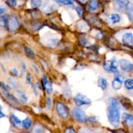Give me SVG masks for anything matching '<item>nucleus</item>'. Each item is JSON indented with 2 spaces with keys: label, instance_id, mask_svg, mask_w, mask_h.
Returning <instances> with one entry per match:
<instances>
[{
  "label": "nucleus",
  "instance_id": "obj_17",
  "mask_svg": "<svg viewBox=\"0 0 133 133\" xmlns=\"http://www.w3.org/2000/svg\"><path fill=\"white\" fill-rule=\"evenodd\" d=\"M127 15L130 21H133V3H129L126 8Z\"/></svg>",
  "mask_w": 133,
  "mask_h": 133
},
{
  "label": "nucleus",
  "instance_id": "obj_5",
  "mask_svg": "<svg viewBox=\"0 0 133 133\" xmlns=\"http://www.w3.org/2000/svg\"><path fill=\"white\" fill-rule=\"evenodd\" d=\"M74 101L77 107L89 105L91 104V101L89 98L82 93H78L74 97Z\"/></svg>",
  "mask_w": 133,
  "mask_h": 133
},
{
  "label": "nucleus",
  "instance_id": "obj_9",
  "mask_svg": "<svg viewBox=\"0 0 133 133\" xmlns=\"http://www.w3.org/2000/svg\"><path fill=\"white\" fill-rule=\"evenodd\" d=\"M122 119L123 121L125 122V125L128 127H131L133 126V116L125 112V113L122 114Z\"/></svg>",
  "mask_w": 133,
  "mask_h": 133
},
{
  "label": "nucleus",
  "instance_id": "obj_34",
  "mask_svg": "<svg viewBox=\"0 0 133 133\" xmlns=\"http://www.w3.org/2000/svg\"><path fill=\"white\" fill-rule=\"evenodd\" d=\"M52 99H51V98H50V97H48V98H46V105L48 110L52 109Z\"/></svg>",
  "mask_w": 133,
  "mask_h": 133
},
{
  "label": "nucleus",
  "instance_id": "obj_42",
  "mask_svg": "<svg viewBox=\"0 0 133 133\" xmlns=\"http://www.w3.org/2000/svg\"><path fill=\"white\" fill-rule=\"evenodd\" d=\"M36 85H33V92H34V93H35V95L36 96H37L38 93H37V89H36Z\"/></svg>",
  "mask_w": 133,
  "mask_h": 133
},
{
  "label": "nucleus",
  "instance_id": "obj_8",
  "mask_svg": "<svg viewBox=\"0 0 133 133\" xmlns=\"http://www.w3.org/2000/svg\"><path fill=\"white\" fill-rule=\"evenodd\" d=\"M19 22L18 19L15 16H11L9 18L7 22V26L9 29L11 31H15L19 27Z\"/></svg>",
  "mask_w": 133,
  "mask_h": 133
},
{
  "label": "nucleus",
  "instance_id": "obj_40",
  "mask_svg": "<svg viewBox=\"0 0 133 133\" xmlns=\"http://www.w3.org/2000/svg\"><path fill=\"white\" fill-rule=\"evenodd\" d=\"M32 67H33V70H34V71H35L37 74H39V69H38L37 66H35V65H32Z\"/></svg>",
  "mask_w": 133,
  "mask_h": 133
},
{
  "label": "nucleus",
  "instance_id": "obj_43",
  "mask_svg": "<svg viewBox=\"0 0 133 133\" xmlns=\"http://www.w3.org/2000/svg\"><path fill=\"white\" fill-rule=\"evenodd\" d=\"M5 12V9L0 6V15H2Z\"/></svg>",
  "mask_w": 133,
  "mask_h": 133
},
{
  "label": "nucleus",
  "instance_id": "obj_38",
  "mask_svg": "<svg viewBox=\"0 0 133 133\" xmlns=\"http://www.w3.org/2000/svg\"><path fill=\"white\" fill-rule=\"evenodd\" d=\"M25 69H26V66H25V63H22V73L21 75H20V76H22L23 75H24V72L25 71Z\"/></svg>",
  "mask_w": 133,
  "mask_h": 133
},
{
  "label": "nucleus",
  "instance_id": "obj_14",
  "mask_svg": "<svg viewBox=\"0 0 133 133\" xmlns=\"http://www.w3.org/2000/svg\"><path fill=\"white\" fill-rule=\"evenodd\" d=\"M123 85V81L119 77H116L112 82V88L116 90H119L121 88Z\"/></svg>",
  "mask_w": 133,
  "mask_h": 133
},
{
  "label": "nucleus",
  "instance_id": "obj_39",
  "mask_svg": "<svg viewBox=\"0 0 133 133\" xmlns=\"http://www.w3.org/2000/svg\"><path fill=\"white\" fill-rule=\"evenodd\" d=\"M98 117H95V116H93V117H91L89 119V121H91V122H94V121H98Z\"/></svg>",
  "mask_w": 133,
  "mask_h": 133
},
{
  "label": "nucleus",
  "instance_id": "obj_27",
  "mask_svg": "<svg viewBox=\"0 0 133 133\" xmlns=\"http://www.w3.org/2000/svg\"><path fill=\"white\" fill-rule=\"evenodd\" d=\"M7 22L8 20L6 19L5 16H0V27L5 28L7 25Z\"/></svg>",
  "mask_w": 133,
  "mask_h": 133
},
{
  "label": "nucleus",
  "instance_id": "obj_16",
  "mask_svg": "<svg viewBox=\"0 0 133 133\" xmlns=\"http://www.w3.org/2000/svg\"><path fill=\"white\" fill-rule=\"evenodd\" d=\"M97 85L98 88H100L102 90L104 91L108 87V82L107 80L103 77H99L97 80Z\"/></svg>",
  "mask_w": 133,
  "mask_h": 133
},
{
  "label": "nucleus",
  "instance_id": "obj_25",
  "mask_svg": "<svg viewBox=\"0 0 133 133\" xmlns=\"http://www.w3.org/2000/svg\"><path fill=\"white\" fill-rule=\"evenodd\" d=\"M16 93H17L18 97H20V99H21L24 103H27V101H28V98H27L26 95H25V93H24V92L20 90H18L17 91H16Z\"/></svg>",
  "mask_w": 133,
  "mask_h": 133
},
{
  "label": "nucleus",
  "instance_id": "obj_3",
  "mask_svg": "<svg viewBox=\"0 0 133 133\" xmlns=\"http://www.w3.org/2000/svg\"><path fill=\"white\" fill-rule=\"evenodd\" d=\"M103 68L110 73H116L117 72V68H118V63L117 62L115 59H112L111 60L104 61L103 64Z\"/></svg>",
  "mask_w": 133,
  "mask_h": 133
},
{
  "label": "nucleus",
  "instance_id": "obj_12",
  "mask_svg": "<svg viewBox=\"0 0 133 133\" xmlns=\"http://www.w3.org/2000/svg\"><path fill=\"white\" fill-rule=\"evenodd\" d=\"M54 8V5L53 2H51L50 0H47L43 6V11L44 13L48 14L53 11Z\"/></svg>",
  "mask_w": 133,
  "mask_h": 133
},
{
  "label": "nucleus",
  "instance_id": "obj_46",
  "mask_svg": "<svg viewBox=\"0 0 133 133\" xmlns=\"http://www.w3.org/2000/svg\"><path fill=\"white\" fill-rule=\"evenodd\" d=\"M132 43H133V42H132Z\"/></svg>",
  "mask_w": 133,
  "mask_h": 133
},
{
  "label": "nucleus",
  "instance_id": "obj_31",
  "mask_svg": "<svg viewBox=\"0 0 133 133\" xmlns=\"http://www.w3.org/2000/svg\"><path fill=\"white\" fill-rule=\"evenodd\" d=\"M9 84L11 85V86L14 88H17L18 87V83L12 78H10L9 80Z\"/></svg>",
  "mask_w": 133,
  "mask_h": 133
},
{
  "label": "nucleus",
  "instance_id": "obj_23",
  "mask_svg": "<svg viewBox=\"0 0 133 133\" xmlns=\"http://www.w3.org/2000/svg\"><path fill=\"white\" fill-rule=\"evenodd\" d=\"M24 52H25V55H26L29 58L33 59L35 57V53L33 52V51L32 50L31 48H28V47H25V48H24Z\"/></svg>",
  "mask_w": 133,
  "mask_h": 133
},
{
  "label": "nucleus",
  "instance_id": "obj_32",
  "mask_svg": "<svg viewBox=\"0 0 133 133\" xmlns=\"http://www.w3.org/2000/svg\"><path fill=\"white\" fill-rule=\"evenodd\" d=\"M79 43H80V44H81V45L82 46L85 45L87 43L86 38H85L84 36L80 37H79Z\"/></svg>",
  "mask_w": 133,
  "mask_h": 133
},
{
  "label": "nucleus",
  "instance_id": "obj_44",
  "mask_svg": "<svg viewBox=\"0 0 133 133\" xmlns=\"http://www.w3.org/2000/svg\"><path fill=\"white\" fill-rule=\"evenodd\" d=\"M5 116V115L2 112V111L0 110V118H2V117H4Z\"/></svg>",
  "mask_w": 133,
  "mask_h": 133
},
{
  "label": "nucleus",
  "instance_id": "obj_1",
  "mask_svg": "<svg viewBox=\"0 0 133 133\" xmlns=\"http://www.w3.org/2000/svg\"><path fill=\"white\" fill-rule=\"evenodd\" d=\"M108 121L114 127H117L120 122V105L115 98H110L108 101L107 110Z\"/></svg>",
  "mask_w": 133,
  "mask_h": 133
},
{
  "label": "nucleus",
  "instance_id": "obj_29",
  "mask_svg": "<svg viewBox=\"0 0 133 133\" xmlns=\"http://www.w3.org/2000/svg\"><path fill=\"white\" fill-rule=\"evenodd\" d=\"M75 9H76V12H77L78 15L80 17H82L83 16V14H84V10L80 6H76L75 7Z\"/></svg>",
  "mask_w": 133,
  "mask_h": 133
},
{
  "label": "nucleus",
  "instance_id": "obj_19",
  "mask_svg": "<svg viewBox=\"0 0 133 133\" xmlns=\"http://www.w3.org/2000/svg\"><path fill=\"white\" fill-rule=\"evenodd\" d=\"M31 125L32 121L31 119H29V117H26L25 119H24L22 121V127L23 129H26V130L29 129L31 127Z\"/></svg>",
  "mask_w": 133,
  "mask_h": 133
},
{
  "label": "nucleus",
  "instance_id": "obj_7",
  "mask_svg": "<svg viewBox=\"0 0 133 133\" xmlns=\"http://www.w3.org/2000/svg\"><path fill=\"white\" fill-rule=\"evenodd\" d=\"M129 3L128 0H114L113 7L116 11L123 12L126 10Z\"/></svg>",
  "mask_w": 133,
  "mask_h": 133
},
{
  "label": "nucleus",
  "instance_id": "obj_15",
  "mask_svg": "<svg viewBox=\"0 0 133 133\" xmlns=\"http://www.w3.org/2000/svg\"><path fill=\"white\" fill-rule=\"evenodd\" d=\"M10 121H11V124L13 125V127L16 128H19L22 125V121H20V119L14 114L11 115V116H10Z\"/></svg>",
  "mask_w": 133,
  "mask_h": 133
},
{
  "label": "nucleus",
  "instance_id": "obj_30",
  "mask_svg": "<svg viewBox=\"0 0 133 133\" xmlns=\"http://www.w3.org/2000/svg\"><path fill=\"white\" fill-rule=\"evenodd\" d=\"M0 86L2 87V89L6 92H9L10 91V90H11V88H9V86L6 85V84H5L4 82H0Z\"/></svg>",
  "mask_w": 133,
  "mask_h": 133
},
{
  "label": "nucleus",
  "instance_id": "obj_28",
  "mask_svg": "<svg viewBox=\"0 0 133 133\" xmlns=\"http://www.w3.org/2000/svg\"><path fill=\"white\" fill-rule=\"evenodd\" d=\"M6 3L11 7H15L17 5V0H6Z\"/></svg>",
  "mask_w": 133,
  "mask_h": 133
},
{
  "label": "nucleus",
  "instance_id": "obj_10",
  "mask_svg": "<svg viewBox=\"0 0 133 133\" xmlns=\"http://www.w3.org/2000/svg\"><path fill=\"white\" fill-rule=\"evenodd\" d=\"M43 86H44V89L46 91L48 95H50L52 92V82L48 80V79L47 78V77L46 76H44L43 78Z\"/></svg>",
  "mask_w": 133,
  "mask_h": 133
},
{
  "label": "nucleus",
  "instance_id": "obj_2",
  "mask_svg": "<svg viewBox=\"0 0 133 133\" xmlns=\"http://www.w3.org/2000/svg\"><path fill=\"white\" fill-rule=\"evenodd\" d=\"M72 115L74 119L80 123H84L88 121V117L85 112L78 107H75L72 109Z\"/></svg>",
  "mask_w": 133,
  "mask_h": 133
},
{
  "label": "nucleus",
  "instance_id": "obj_26",
  "mask_svg": "<svg viewBox=\"0 0 133 133\" xmlns=\"http://www.w3.org/2000/svg\"><path fill=\"white\" fill-rule=\"evenodd\" d=\"M6 95H7V99H8L11 103H13V104H20L18 101V100L16 99L13 95H9V94H7Z\"/></svg>",
  "mask_w": 133,
  "mask_h": 133
},
{
  "label": "nucleus",
  "instance_id": "obj_33",
  "mask_svg": "<svg viewBox=\"0 0 133 133\" xmlns=\"http://www.w3.org/2000/svg\"><path fill=\"white\" fill-rule=\"evenodd\" d=\"M33 133H44V130L40 127L37 126L33 129Z\"/></svg>",
  "mask_w": 133,
  "mask_h": 133
},
{
  "label": "nucleus",
  "instance_id": "obj_41",
  "mask_svg": "<svg viewBox=\"0 0 133 133\" xmlns=\"http://www.w3.org/2000/svg\"><path fill=\"white\" fill-rule=\"evenodd\" d=\"M78 3H81V4H85L88 2V0H76Z\"/></svg>",
  "mask_w": 133,
  "mask_h": 133
},
{
  "label": "nucleus",
  "instance_id": "obj_37",
  "mask_svg": "<svg viewBox=\"0 0 133 133\" xmlns=\"http://www.w3.org/2000/svg\"><path fill=\"white\" fill-rule=\"evenodd\" d=\"M11 73L12 74V76H16L18 75V71L16 69L14 68V69H11Z\"/></svg>",
  "mask_w": 133,
  "mask_h": 133
},
{
  "label": "nucleus",
  "instance_id": "obj_20",
  "mask_svg": "<svg viewBox=\"0 0 133 133\" xmlns=\"http://www.w3.org/2000/svg\"><path fill=\"white\" fill-rule=\"evenodd\" d=\"M54 2L60 6L64 5H72V0H54Z\"/></svg>",
  "mask_w": 133,
  "mask_h": 133
},
{
  "label": "nucleus",
  "instance_id": "obj_13",
  "mask_svg": "<svg viewBox=\"0 0 133 133\" xmlns=\"http://www.w3.org/2000/svg\"><path fill=\"white\" fill-rule=\"evenodd\" d=\"M122 42L124 44H129L133 42V34L130 32L124 33L122 37Z\"/></svg>",
  "mask_w": 133,
  "mask_h": 133
},
{
  "label": "nucleus",
  "instance_id": "obj_45",
  "mask_svg": "<svg viewBox=\"0 0 133 133\" xmlns=\"http://www.w3.org/2000/svg\"><path fill=\"white\" fill-rule=\"evenodd\" d=\"M2 105L0 104V110H2Z\"/></svg>",
  "mask_w": 133,
  "mask_h": 133
},
{
  "label": "nucleus",
  "instance_id": "obj_18",
  "mask_svg": "<svg viewBox=\"0 0 133 133\" xmlns=\"http://www.w3.org/2000/svg\"><path fill=\"white\" fill-rule=\"evenodd\" d=\"M88 9L91 11H95L98 9L97 0H90L88 3Z\"/></svg>",
  "mask_w": 133,
  "mask_h": 133
},
{
  "label": "nucleus",
  "instance_id": "obj_21",
  "mask_svg": "<svg viewBox=\"0 0 133 133\" xmlns=\"http://www.w3.org/2000/svg\"><path fill=\"white\" fill-rule=\"evenodd\" d=\"M59 43V40L56 38H52L47 41L46 45L50 48H54Z\"/></svg>",
  "mask_w": 133,
  "mask_h": 133
},
{
  "label": "nucleus",
  "instance_id": "obj_35",
  "mask_svg": "<svg viewBox=\"0 0 133 133\" xmlns=\"http://www.w3.org/2000/svg\"><path fill=\"white\" fill-rule=\"evenodd\" d=\"M31 83V74L28 73L26 76V84H30Z\"/></svg>",
  "mask_w": 133,
  "mask_h": 133
},
{
  "label": "nucleus",
  "instance_id": "obj_4",
  "mask_svg": "<svg viewBox=\"0 0 133 133\" xmlns=\"http://www.w3.org/2000/svg\"><path fill=\"white\" fill-rule=\"evenodd\" d=\"M56 110L57 114L61 118L66 119L69 115V110L68 107L61 102H57L56 105Z\"/></svg>",
  "mask_w": 133,
  "mask_h": 133
},
{
  "label": "nucleus",
  "instance_id": "obj_6",
  "mask_svg": "<svg viewBox=\"0 0 133 133\" xmlns=\"http://www.w3.org/2000/svg\"><path fill=\"white\" fill-rule=\"evenodd\" d=\"M118 65L121 71L125 72H130L133 71V63L125 59L119 60Z\"/></svg>",
  "mask_w": 133,
  "mask_h": 133
},
{
  "label": "nucleus",
  "instance_id": "obj_11",
  "mask_svg": "<svg viewBox=\"0 0 133 133\" xmlns=\"http://www.w3.org/2000/svg\"><path fill=\"white\" fill-rule=\"evenodd\" d=\"M107 20L111 24H116L121 21V16L119 14H111L108 16Z\"/></svg>",
  "mask_w": 133,
  "mask_h": 133
},
{
  "label": "nucleus",
  "instance_id": "obj_24",
  "mask_svg": "<svg viewBox=\"0 0 133 133\" xmlns=\"http://www.w3.org/2000/svg\"><path fill=\"white\" fill-rule=\"evenodd\" d=\"M31 6L33 8H39L43 4L42 0H31L30 2Z\"/></svg>",
  "mask_w": 133,
  "mask_h": 133
},
{
  "label": "nucleus",
  "instance_id": "obj_36",
  "mask_svg": "<svg viewBox=\"0 0 133 133\" xmlns=\"http://www.w3.org/2000/svg\"><path fill=\"white\" fill-rule=\"evenodd\" d=\"M65 133H75V130H74L73 128H67V129H65Z\"/></svg>",
  "mask_w": 133,
  "mask_h": 133
},
{
  "label": "nucleus",
  "instance_id": "obj_22",
  "mask_svg": "<svg viewBox=\"0 0 133 133\" xmlns=\"http://www.w3.org/2000/svg\"><path fill=\"white\" fill-rule=\"evenodd\" d=\"M124 85H125V88L128 90H133V79H127L124 82Z\"/></svg>",
  "mask_w": 133,
  "mask_h": 133
}]
</instances>
